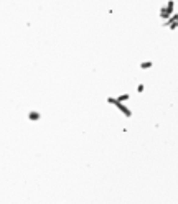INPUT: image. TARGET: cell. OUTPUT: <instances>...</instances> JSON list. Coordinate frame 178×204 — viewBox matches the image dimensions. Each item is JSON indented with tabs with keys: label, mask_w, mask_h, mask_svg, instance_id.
<instances>
[{
	"label": "cell",
	"mask_w": 178,
	"mask_h": 204,
	"mask_svg": "<svg viewBox=\"0 0 178 204\" xmlns=\"http://www.w3.org/2000/svg\"><path fill=\"white\" fill-rule=\"evenodd\" d=\"M175 2H178V0H175Z\"/></svg>",
	"instance_id": "6da1fadb"
}]
</instances>
